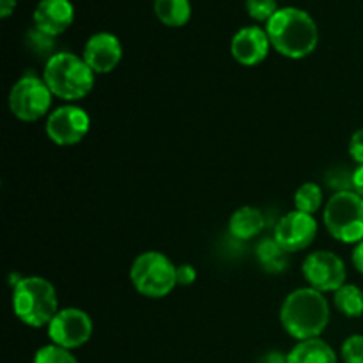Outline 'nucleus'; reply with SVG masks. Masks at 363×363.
<instances>
[{
  "label": "nucleus",
  "mask_w": 363,
  "mask_h": 363,
  "mask_svg": "<svg viewBox=\"0 0 363 363\" xmlns=\"http://www.w3.org/2000/svg\"><path fill=\"white\" fill-rule=\"evenodd\" d=\"M269 43L287 59H305L319 43V30L314 18L298 7H282L266 23Z\"/></svg>",
  "instance_id": "obj_1"
},
{
  "label": "nucleus",
  "mask_w": 363,
  "mask_h": 363,
  "mask_svg": "<svg viewBox=\"0 0 363 363\" xmlns=\"http://www.w3.org/2000/svg\"><path fill=\"white\" fill-rule=\"evenodd\" d=\"M330 321V305L323 293L312 287L293 291L280 308L282 328L298 342L319 339Z\"/></svg>",
  "instance_id": "obj_2"
},
{
  "label": "nucleus",
  "mask_w": 363,
  "mask_h": 363,
  "mask_svg": "<svg viewBox=\"0 0 363 363\" xmlns=\"http://www.w3.org/2000/svg\"><path fill=\"white\" fill-rule=\"evenodd\" d=\"M43 80L53 96L64 101H78L92 91L96 73L89 67L84 57L69 52H57L46 60Z\"/></svg>",
  "instance_id": "obj_3"
},
{
  "label": "nucleus",
  "mask_w": 363,
  "mask_h": 363,
  "mask_svg": "<svg viewBox=\"0 0 363 363\" xmlns=\"http://www.w3.org/2000/svg\"><path fill=\"white\" fill-rule=\"evenodd\" d=\"M13 311L23 325L45 328L59 312L55 287L43 277H23L13 287Z\"/></svg>",
  "instance_id": "obj_4"
},
{
  "label": "nucleus",
  "mask_w": 363,
  "mask_h": 363,
  "mask_svg": "<svg viewBox=\"0 0 363 363\" xmlns=\"http://www.w3.org/2000/svg\"><path fill=\"white\" fill-rule=\"evenodd\" d=\"M323 220L333 240L347 245L363 241V199L354 190L333 194L326 202Z\"/></svg>",
  "instance_id": "obj_5"
},
{
  "label": "nucleus",
  "mask_w": 363,
  "mask_h": 363,
  "mask_svg": "<svg viewBox=\"0 0 363 363\" xmlns=\"http://www.w3.org/2000/svg\"><path fill=\"white\" fill-rule=\"evenodd\" d=\"M177 266L162 252L138 255L130 268V280L137 293L147 298H165L177 286Z\"/></svg>",
  "instance_id": "obj_6"
},
{
  "label": "nucleus",
  "mask_w": 363,
  "mask_h": 363,
  "mask_svg": "<svg viewBox=\"0 0 363 363\" xmlns=\"http://www.w3.org/2000/svg\"><path fill=\"white\" fill-rule=\"evenodd\" d=\"M52 91L43 78L35 74H25L11 87L9 110L16 119L23 123H35L45 116H50L52 108Z\"/></svg>",
  "instance_id": "obj_7"
},
{
  "label": "nucleus",
  "mask_w": 363,
  "mask_h": 363,
  "mask_svg": "<svg viewBox=\"0 0 363 363\" xmlns=\"http://www.w3.org/2000/svg\"><path fill=\"white\" fill-rule=\"evenodd\" d=\"M301 273L308 287L319 293H335L346 284L347 272L342 259L333 252L318 250L305 257Z\"/></svg>",
  "instance_id": "obj_8"
},
{
  "label": "nucleus",
  "mask_w": 363,
  "mask_h": 363,
  "mask_svg": "<svg viewBox=\"0 0 363 363\" xmlns=\"http://www.w3.org/2000/svg\"><path fill=\"white\" fill-rule=\"evenodd\" d=\"M48 337L52 344L64 350H77L87 344L92 337V319L82 308H62L50 321Z\"/></svg>",
  "instance_id": "obj_9"
},
{
  "label": "nucleus",
  "mask_w": 363,
  "mask_h": 363,
  "mask_svg": "<svg viewBox=\"0 0 363 363\" xmlns=\"http://www.w3.org/2000/svg\"><path fill=\"white\" fill-rule=\"evenodd\" d=\"M45 128L53 144L67 147L84 140L91 128V117L80 106L64 105L50 112Z\"/></svg>",
  "instance_id": "obj_10"
},
{
  "label": "nucleus",
  "mask_w": 363,
  "mask_h": 363,
  "mask_svg": "<svg viewBox=\"0 0 363 363\" xmlns=\"http://www.w3.org/2000/svg\"><path fill=\"white\" fill-rule=\"evenodd\" d=\"M318 236V222L312 215L291 211L279 220L273 230V238L284 252L294 254L311 247Z\"/></svg>",
  "instance_id": "obj_11"
},
{
  "label": "nucleus",
  "mask_w": 363,
  "mask_h": 363,
  "mask_svg": "<svg viewBox=\"0 0 363 363\" xmlns=\"http://www.w3.org/2000/svg\"><path fill=\"white\" fill-rule=\"evenodd\" d=\"M82 57L96 74L112 73L123 59V45L117 35L110 32H98L87 39Z\"/></svg>",
  "instance_id": "obj_12"
},
{
  "label": "nucleus",
  "mask_w": 363,
  "mask_h": 363,
  "mask_svg": "<svg viewBox=\"0 0 363 363\" xmlns=\"http://www.w3.org/2000/svg\"><path fill=\"white\" fill-rule=\"evenodd\" d=\"M269 46L272 43L266 28L250 25L234 34L230 41V53L241 66H257L268 57Z\"/></svg>",
  "instance_id": "obj_13"
},
{
  "label": "nucleus",
  "mask_w": 363,
  "mask_h": 363,
  "mask_svg": "<svg viewBox=\"0 0 363 363\" xmlns=\"http://www.w3.org/2000/svg\"><path fill=\"white\" fill-rule=\"evenodd\" d=\"M74 21V7L69 0H41L34 9V27L57 38Z\"/></svg>",
  "instance_id": "obj_14"
},
{
  "label": "nucleus",
  "mask_w": 363,
  "mask_h": 363,
  "mask_svg": "<svg viewBox=\"0 0 363 363\" xmlns=\"http://www.w3.org/2000/svg\"><path fill=\"white\" fill-rule=\"evenodd\" d=\"M287 363H339V358L325 340L311 339L298 342L287 353Z\"/></svg>",
  "instance_id": "obj_15"
},
{
  "label": "nucleus",
  "mask_w": 363,
  "mask_h": 363,
  "mask_svg": "<svg viewBox=\"0 0 363 363\" xmlns=\"http://www.w3.org/2000/svg\"><path fill=\"white\" fill-rule=\"evenodd\" d=\"M264 229V216L257 208L243 206L236 209L229 220V234L240 241H248Z\"/></svg>",
  "instance_id": "obj_16"
},
{
  "label": "nucleus",
  "mask_w": 363,
  "mask_h": 363,
  "mask_svg": "<svg viewBox=\"0 0 363 363\" xmlns=\"http://www.w3.org/2000/svg\"><path fill=\"white\" fill-rule=\"evenodd\" d=\"M155 14L167 27H184L191 18L190 0H155Z\"/></svg>",
  "instance_id": "obj_17"
},
{
  "label": "nucleus",
  "mask_w": 363,
  "mask_h": 363,
  "mask_svg": "<svg viewBox=\"0 0 363 363\" xmlns=\"http://www.w3.org/2000/svg\"><path fill=\"white\" fill-rule=\"evenodd\" d=\"M335 308L346 318H362L363 315V291L353 284H344L333 293Z\"/></svg>",
  "instance_id": "obj_18"
},
{
  "label": "nucleus",
  "mask_w": 363,
  "mask_h": 363,
  "mask_svg": "<svg viewBox=\"0 0 363 363\" xmlns=\"http://www.w3.org/2000/svg\"><path fill=\"white\" fill-rule=\"evenodd\" d=\"M323 188L315 183H303L294 194V208L296 211L307 213V215L314 216L323 208Z\"/></svg>",
  "instance_id": "obj_19"
},
{
  "label": "nucleus",
  "mask_w": 363,
  "mask_h": 363,
  "mask_svg": "<svg viewBox=\"0 0 363 363\" xmlns=\"http://www.w3.org/2000/svg\"><path fill=\"white\" fill-rule=\"evenodd\" d=\"M287 252H284L282 248H280V245L277 243L275 238H266V240H262L261 243L257 245V257L259 261L262 262V266L268 269H282L284 266H286V262H284V255H286Z\"/></svg>",
  "instance_id": "obj_20"
},
{
  "label": "nucleus",
  "mask_w": 363,
  "mask_h": 363,
  "mask_svg": "<svg viewBox=\"0 0 363 363\" xmlns=\"http://www.w3.org/2000/svg\"><path fill=\"white\" fill-rule=\"evenodd\" d=\"M32 363H78V360L69 350H64L55 344H48V346H43L35 351Z\"/></svg>",
  "instance_id": "obj_21"
},
{
  "label": "nucleus",
  "mask_w": 363,
  "mask_h": 363,
  "mask_svg": "<svg viewBox=\"0 0 363 363\" xmlns=\"http://www.w3.org/2000/svg\"><path fill=\"white\" fill-rule=\"evenodd\" d=\"M279 11L277 0H247V13L252 20L268 23Z\"/></svg>",
  "instance_id": "obj_22"
},
{
  "label": "nucleus",
  "mask_w": 363,
  "mask_h": 363,
  "mask_svg": "<svg viewBox=\"0 0 363 363\" xmlns=\"http://www.w3.org/2000/svg\"><path fill=\"white\" fill-rule=\"evenodd\" d=\"M344 363H363V335H351L340 347Z\"/></svg>",
  "instance_id": "obj_23"
},
{
  "label": "nucleus",
  "mask_w": 363,
  "mask_h": 363,
  "mask_svg": "<svg viewBox=\"0 0 363 363\" xmlns=\"http://www.w3.org/2000/svg\"><path fill=\"white\" fill-rule=\"evenodd\" d=\"M27 41H28V46H30L32 50H34L35 53H39V55H55V53H52V48H53V38L52 35L45 34V32L38 30V28H32L30 32H27Z\"/></svg>",
  "instance_id": "obj_24"
},
{
  "label": "nucleus",
  "mask_w": 363,
  "mask_h": 363,
  "mask_svg": "<svg viewBox=\"0 0 363 363\" xmlns=\"http://www.w3.org/2000/svg\"><path fill=\"white\" fill-rule=\"evenodd\" d=\"M347 149H350L351 158L358 163V167L363 165V128H360V130H357L351 135L350 147Z\"/></svg>",
  "instance_id": "obj_25"
},
{
  "label": "nucleus",
  "mask_w": 363,
  "mask_h": 363,
  "mask_svg": "<svg viewBox=\"0 0 363 363\" xmlns=\"http://www.w3.org/2000/svg\"><path fill=\"white\" fill-rule=\"evenodd\" d=\"M177 286H191L197 280V269L191 264L177 266Z\"/></svg>",
  "instance_id": "obj_26"
},
{
  "label": "nucleus",
  "mask_w": 363,
  "mask_h": 363,
  "mask_svg": "<svg viewBox=\"0 0 363 363\" xmlns=\"http://www.w3.org/2000/svg\"><path fill=\"white\" fill-rule=\"evenodd\" d=\"M353 264H354V268H357V272L362 273V275H363V241L357 243V247H354Z\"/></svg>",
  "instance_id": "obj_27"
},
{
  "label": "nucleus",
  "mask_w": 363,
  "mask_h": 363,
  "mask_svg": "<svg viewBox=\"0 0 363 363\" xmlns=\"http://www.w3.org/2000/svg\"><path fill=\"white\" fill-rule=\"evenodd\" d=\"M261 363H287V354H282L280 351H269L261 358Z\"/></svg>",
  "instance_id": "obj_28"
},
{
  "label": "nucleus",
  "mask_w": 363,
  "mask_h": 363,
  "mask_svg": "<svg viewBox=\"0 0 363 363\" xmlns=\"http://www.w3.org/2000/svg\"><path fill=\"white\" fill-rule=\"evenodd\" d=\"M353 190L363 199V165L353 172Z\"/></svg>",
  "instance_id": "obj_29"
},
{
  "label": "nucleus",
  "mask_w": 363,
  "mask_h": 363,
  "mask_svg": "<svg viewBox=\"0 0 363 363\" xmlns=\"http://www.w3.org/2000/svg\"><path fill=\"white\" fill-rule=\"evenodd\" d=\"M16 7V0H0V16L7 18Z\"/></svg>",
  "instance_id": "obj_30"
}]
</instances>
